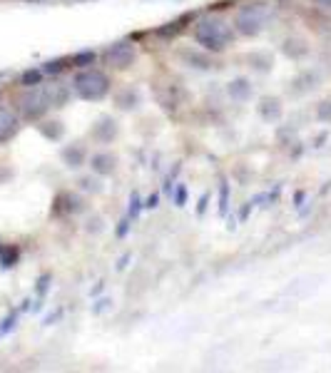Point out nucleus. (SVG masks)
I'll return each instance as SVG.
<instances>
[{"label": "nucleus", "mask_w": 331, "mask_h": 373, "mask_svg": "<svg viewBox=\"0 0 331 373\" xmlns=\"http://www.w3.org/2000/svg\"><path fill=\"white\" fill-rule=\"evenodd\" d=\"M195 40L207 53H222L232 45L234 33H232V25L227 20L212 15V18H202L195 25Z\"/></svg>", "instance_id": "1"}, {"label": "nucleus", "mask_w": 331, "mask_h": 373, "mask_svg": "<svg viewBox=\"0 0 331 373\" xmlns=\"http://www.w3.org/2000/svg\"><path fill=\"white\" fill-rule=\"evenodd\" d=\"M272 18V6L266 0H252L234 15V30L244 38H257Z\"/></svg>", "instance_id": "2"}, {"label": "nucleus", "mask_w": 331, "mask_h": 373, "mask_svg": "<svg viewBox=\"0 0 331 373\" xmlns=\"http://www.w3.org/2000/svg\"><path fill=\"white\" fill-rule=\"evenodd\" d=\"M72 90H75V95L80 100L97 102L110 92V77L102 70H97V67H83L72 77Z\"/></svg>", "instance_id": "3"}, {"label": "nucleus", "mask_w": 331, "mask_h": 373, "mask_svg": "<svg viewBox=\"0 0 331 373\" xmlns=\"http://www.w3.org/2000/svg\"><path fill=\"white\" fill-rule=\"evenodd\" d=\"M15 107H18V115L23 119L38 122L50 110V102L42 92V85H38V88H25V92H20L18 100H15Z\"/></svg>", "instance_id": "4"}, {"label": "nucleus", "mask_w": 331, "mask_h": 373, "mask_svg": "<svg viewBox=\"0 0 331 373\" xmlns=\"http://www.w3.org/2000/svg\"><path fill=\"white\" fill-rule=\"evenodd\" d=\"M137 50L130 40H118L105 50V63L115 70H127L135 63Z\"/></svg>", "instance_id": "5"}, {"label": "nucleus", "mask_w": 331, "mask_h": 373, "mask_svg": "<svg viewBox=\"0 0 331 373\" xmlns=\"http://www.w3.org/2000/svg\"><path fill=\"white\" fill-rule=\"evenodd\" d=\"M20 132V115L10 107L0 105V144L10 142L13 137Z\"/></svg>", "instance_id": "6"}, {"label": "nucleus", "mask_w": 331, "mask_h": 373, "mask_svg": "<svg viewBox=\"0 0 331 373\" xmlns=\"http://www.w3.org/2000/svg\"><path fill=\"white\" fill-rule=\"evenodd\" d=\"M90 135H92V140L95 142H100V144H110L115 140V137L120 135V124H118V119H113V117H100L97 122L90 127Z\"/></svg>", "instance_id": "7"}, {"label": "nucleus", "mask_w": 331, "mask_h": 373, "mask_svg": "<svg viewBox=\"0 0 331 373\" xmlns=\"http://www.w3.org/2000/svg\"><path fill=\"white\" fill-rule=\"evenodd\" d=\"M257 113H259V117L264 119V122H279L284 115V105L279 97L266 95V97H261L259 105H257Z\"/></svg>", "instance_id": "8"}, {"label": "nucleus", "mask_w": 331, "mask_h": 373, "mask_svg": "<svg viewBox=\"0 0 331 373\" xmlns=\"http://www.w3.org/2000/svg\"><path fill=\"white\" fill-rule=\"evenodd\" d=\"M90 169L95 174H100V177H107V174H113L118 169V157L113 152H95L90 157Z\"/></svg>", "instance_id": "9"}, {"label": "nucleus", "mask_w": 331, "mask_h": 373, "mask_svg": "<svg viewBox=\"0 0 331 373\" xmlns=\"http://www.w3.org/2000/svg\"><path fill=\"white\" fill-rule=\"evenodd\" d=\"M227 95L234 102H247L255 95V85H252V80H247V77H234V80L227 85Z\"/></svg>", "instance_id": "10"}, {"label": "nucleus", "mask_w": 331, "mask_h": 373, "mask_svg": "<svg viewBox=\"0 0 331 373\" xmlns=\"http://www.w3.org/2000/svg\"><path fill=\"white\" fill-rule=\"evenodd\" d=\"M60 157H63V162H65L67 169H80V167L88 162V149H85L80 142L67 144V147H63Z\"/></svg>", "instance_id": "11"}, {"label": "nucleus", "mask_w": 331, "mask_h": 373, "mask_svg": "<svg viewBox=\"0 0 331 373\" xmlns=\"http://www.w3.org/2000/svg\"><path fill=\"white\" fill-rule=\"evenodd\" d=\"M42 92H45L50 107H65L67 100H70V88L63 83H47L42 85Z\"/></svg>", "instance_id": "12"}, {"label": "nucleus", "mask_w": 331, "mask_h": 373, "mask_svg": "<svg viewBox=\"0 0 331 373\" xmlns=\"http://www.w3.org/2000/svg\"><path fill=\"white\" fill-rule=\"evenodd\" d=\"M282 53L286 55V58H291V60H302V58H307L309 55V42L304 40V38H286L284 40V45H282Z\"/></svg>", "instance_id": "13"}, {"label": "nucleus", "mask_w": 331, "mask_h": 373, "mask_svg": "<svg viewBox=\"0 0 331 373\" xmlns=\"http://www.w3.org/2000/svg\"><path fill=\"white\" fill-rule=\"evenodd\" d=\"M179 60L184 65L197 67V70H209L212 67V60H209L207 53H200V50H179Z\"/></svg>", "instance_id": "14"}, {"label": "nucleus", "mask_w": 331, "mask_h": 373, "mask_svg": "<svg viewBox=\"0 0 331 373\" xmlns=\"http://www.w3.org/2000/svg\"><path fill=\"white\" fill-rule=\"evenodd\" d=\"M38 130H40V135L45 137V140H53V142H58L60 137L65 135V124L60 122V119H47V122L38 124Z\"/></svg>", "instance_id": "15"}, {"label": "nucleus", "mask_w": 331, "mask_h": 373, "mask_svg": "<svg viewBox=\"0 0 331 373\" xmlns=\"http://www.w3.org/2000/svg\"><path fill=\"white\" fill-rule=\"evenodd\" d=\"M115 102H118L120 110H137L140 107V92L132 88H124L122 92L115 95Z\"/></svg>", "instance_id": "16"}, {"label": "nucleus", "mask_w": 331, "mask_h": 373, "mask_svg": "<svg viewBox=\"0 0 331 373\" xmlns=\"http://www.w3.org/2000/svg\"><path fill=\"white\" fill-rule=\"evenodd\" d=\"M249 67L257 72H269L274 67V58L269 53H252L249 55Z\"/></svg>", "instance_id": "17"}, {"label": "nucleus", "mask_w": 331, "mask_h": 373, "mask_svg": "<svg viewBox=\"0 0 331 373\" xmlns=\"http://www.w3.org/2000/svg\"><path fill=\"white\" fill-rule=\"evenodd\" d=\"M42 77H45L42 67H30L20 75V85L23 88H38V85H42Z\"/></svg>", "instance_id": "18"}, {"label": "nucleus", "mask_w": 331, "mask_h": 373, "mask_svg": "<svg viewBox=\"0 0 331 373\" xmlns=\"http://www.w3.org/2000/svg\"><path fill=\"white\" fill-rule=\"evenodd\" d=\"M15 261H18V249L3 244V247H0V267L10 269V267H15Z\"/></svg>", "instance_id": "19"}, {"label": "nucleus", "mask_w": 331, "mask_h": 373, "mask_svg": "<svg viewBox=\"0 0 331 373\" xmlns=\"http://www.w3.org/2000/svg\"><path fill=\"white\" fill-rule=\"evenodd\" d=\"M80 190L83 192H92V194H100L102 192V182H100V174H88V177H80Z\"/></svg>", "instance_id": "20"}, {"label": "nucleus", "mask_w": 331, "mask_h": 373, "mask_svg": "<svg viewBox=\"0 0 331 373\" xmlns=\"http://www.w3.org/2000/svg\"><path fill=\"white\" fill-rule=\"evenodd\" d=\"M95 58H97V55H95L92 50H83V53L72 55V65H77V67H80V70H83V67H90V65H92Z\"/></svg>", "instance_id": "21"}, {"label": "nucleus", "mask_w": 331, "mask_h": 373, "mask_svg": "<svg viewBox=\"0 0 331 373\" xmlns=\"http://www.w3.org/2000/svg\"><path fill=\"white\" fill-rule=\"evenodd\" d=\"M316 119L324 124H331V100H321L316 105Z\"/></svg>", "instance_id": "22"}, {"label": "nucleus", "mask_w": 331, "mask_h": 373, "mask_svg": "<svg viewBox=\"0 0 331 373\" xmlns=\"http://www.w3.org/2000/svg\"><path fill=\"white\" fill-rule=\"evenodd\" d=\"M63 67H65V63H63V60H50V63H45V65H42V72H45V75H58Z\"/></svg>", "instance_id": "23"}, {"label": "nucleus", "mask_w": 331, "mask_h": 373, "mask_svg": "<svg viewBox=\"0 0 331 373\" xmlns=\"http://www.w3.org/2000/svg\"><path fill=\"white\" fill-rule=\"evenodd\" d=\"M13 326H15V316H8V319L3 321V326H0V336H3V333H8V331H10Z\"/></svg>", "instance_id": "24"}, {"label": "nucleus", "mask_w": 331, "mask_h": 373, "mask_svg": "<svg viewBox=\"0 0 331 373\" xmlns=\"http://www.w3.org/2000/svg\"><path fill=\"white\" fill-rule=\"evenodd\" d=\"M219 212H227V184H222V204H219Z\"/></svg>", "instance_id": "25"}, {"label": "nucleus", "mask_w": 331, "mask_h": 373, "mask_svg": "<svg viewBox=\"0 0 331 373\" xmlns=\"http://www.w3.org/2000/svg\"><path fill=\"white\" fill-rule=\"evenodd\" d=\"M10 177H13L10 169H6V167L0 165V182H6V179H10Z\"/></svg>", "instance_id": "26"}, {"label": "nucleus", "mask_w": 331, "mask_h": 373, "mask_svg": "<svg viewBox=\"0 0 331 373\" xmlns=\"http://www.w3.org/2000/svg\"><path fill=\"white\" fill-rule=\"evenodd\" d=\"M145 207H147V209H154V207H157V194H154V197H150V199H147V204H145Z\"/></svg>", "instance_id": "27"}, {"label": "nucleus", "mask_w": 331, "mask_h": 373, "mask_svg": "<svg viewBox=\"0 0 331 373\" xmlns=\"http://www.w3.org/2000/svg\"><path fill=\"white\" fill-rule=\"evenodd\" d=\"M312 3H316L319 8H331V0H312Z\"/></svg>", "instance_id": "28"}, {"label": "nucleus", "mask_w": 331, "mask_h": 373, "mask_svg": "<svg viewBox=\"0 0 331 373\" xmlns=\"http://www.w3.org/2000/svg\"><path fill=\"white\" fill-rule=\"evenodd\" d=\"M177 204H179V207H182V204H184V190H179V192H177Z\"/></svg>", "instance_id": "29"}, {"label": "nucleus", "mask_w": 331, "mask_h": 373, "mask_svg": "<svg viewBox=\"0 0 331 373\" xmlns=\"http://www.w3.org/2000/svg\"><path fill=\"white\" fill-rule=\"evenodd\" d=\"M0 100H3V90H0Z\"/></svg>", "instance_id": "30"}]
</instances>
